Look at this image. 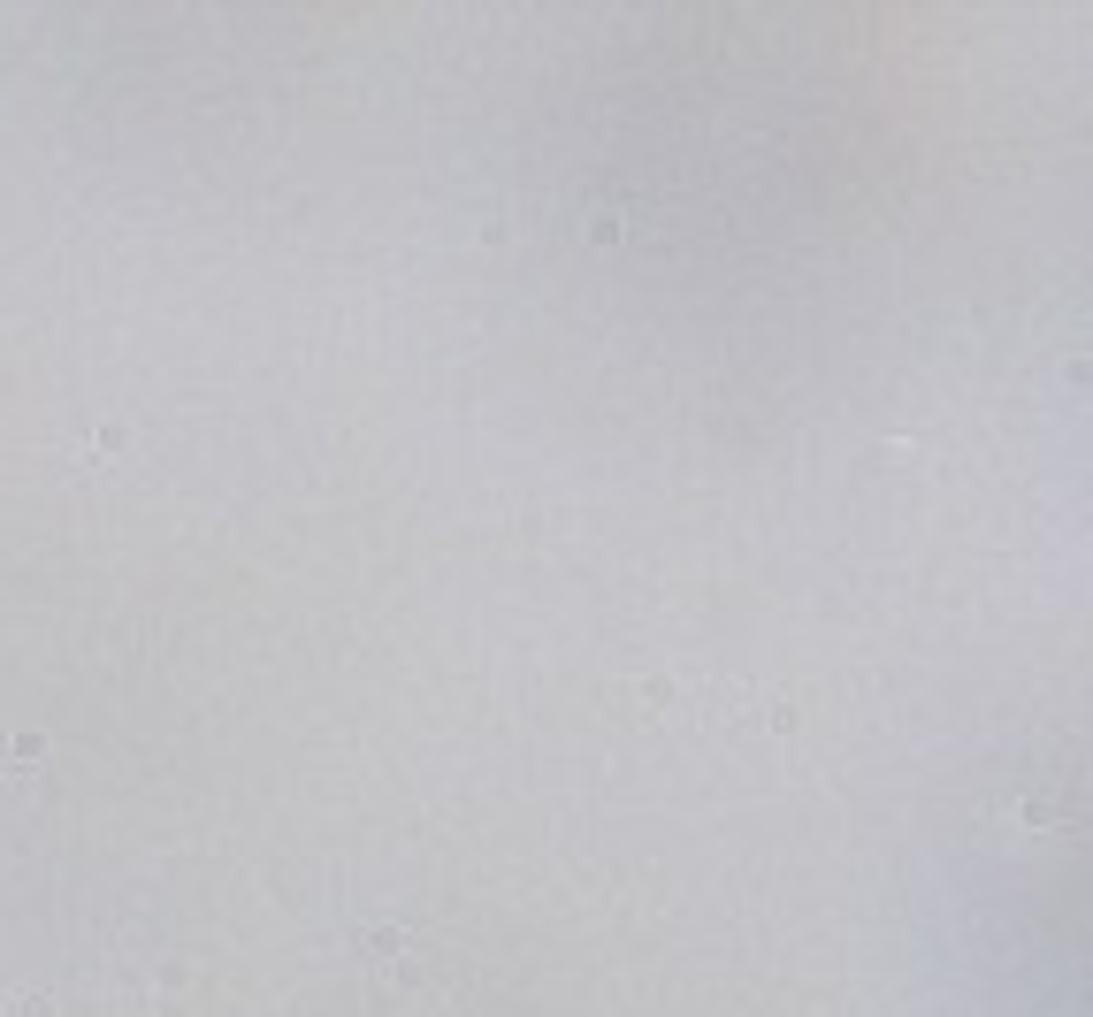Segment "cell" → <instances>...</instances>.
I'll return each instance as SVG.
<instances>
[{
    "mask_svg": "<svg viewBox=\"0 0 1093 1017\" xmlns=\"http://www.w3.org/2000/svg\"><path fill=\"white\" fill-rule=\"evenodd\" d=\"M8 1017H46V995H16V1002H8Z\"/></svg>",
    "mask_w": 1093,
    "mask_h": 1017,
    "instance_id": "277c9868",
    "label": "cell"
},
{
    "mask_svg": "<svg viewBox=\"0 0 1093 1017\" xmlns=\"http://www.w3.org/2000/svg\"><path fill=\"white\" fill-rule=\"evenodd\" d=\"M8 758H16V765H39V758H46V735H16V742H8Z\"/></svg>",
    "mask_w": 1093,
    "mask_h": 1017,
    "instance_id": "3957f363",
    "label": "cell"
},
{
    "mask_svg": "<svg viewBox=\"0 0 1093 1017\" xmlns=\"http://www.w3.org/2000/svg\"><path fill=\"white\" fill-rule=\"evenodd\" d=\"M367 949H375V956H398V949H406V926H367Z\"/></svg>",
    "mask_w": 1093,
    "mask_h": 1017,
    "instance_id": "6da1fadb",
    "label": "cell"
},
{
    "mask_svg": "<svg viewBox=\"0 0 1093 1017\" xmlns=\"http://www.w3.org/2000/svg\"><path fill=\"white\" fill-rule=\"evenodd\" d=\"M1017 819H1025V826H1063V819H1071V811H1063V803H1025Z\"/></svg>",
    "mask_w": 1093,
    "mask_h": 1017,
    "instance_id": "7a4b0ae2",
    "label": "cell"
}]
</instances>
